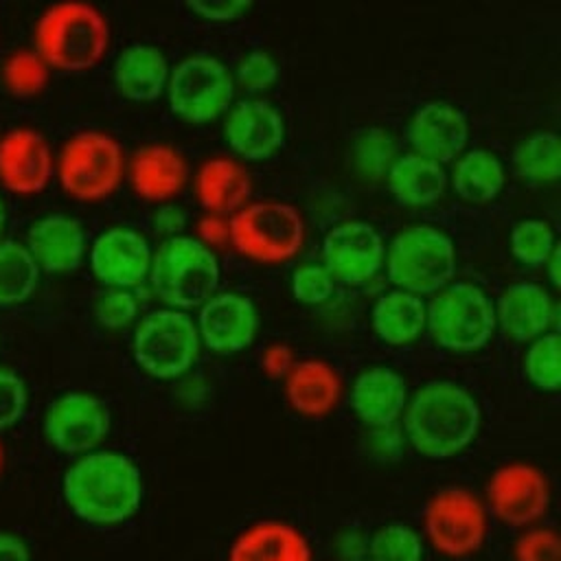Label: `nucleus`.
<instances>
[{
  "label": "nucleus",
  "mask_w": 561,
  "mask_h": 561,
  "mask_svg": "<svg viewBox=\"0 0 561 561\" xmlns=\"http://www.w3.org/2000/svg\"><path fill=\"white\" fill-rule=\"evenodd\" d=\"M142 473L118 449H92L75 456L61 478V495L70 513L90 526H118L142 504Z\"/></svg>",
  "instance_id": "1"
},
{
  "label": "nucleus",
  "mask_w": 561,
  "mask_h": 561,
  "mask_svg": "<svg viewBox=\"0 0 561 561\" xmlns=\"http://www.w3.org/2000/svg\"><path fill=\"white\" fill-rule=\"evenodd\" d=\"M482 410L476 397L451 379H432L416 388L403 408V436L425 458H451L473 443Z\"/></svg>",
  "instance_id": "2"
},
{
  "label": "nucleus",
  "mask_w": 561,
  "mask_h": 561,
  "mask_svg": "<svg viewBox=\"0 0 561 561\" xmlns=\"http://www.w3.org/2000/svg\"><path fill=\"white\" fill-rule=\"evenodd\" d=\"M110 20L96 4L61 0L37 15L33 48L50 68L81 72L103 59L110 48Z\"/></svg>",
  "instance_id": "3"
},
{
  "label": "nucleus",
  "mask_w": 561,
  "mask_h": 561,
  "mask_svg": "<svg viewBox=\"0 0 561 561\" xmlns=\"http://www.w3.org/2000/svg\"><path fill=\"white\" fill-rule=\"evenodd\" d=\"M149 278L167 307H199L217 291L219 261L204 241L188 234L164 239L151 256Z\"/></svg>",
  "instance_id": "4"
},
{
  "label": "nucleus",
  "mask_w": 561,
  "mask_h": 561,
  "mask_svg": "<svg viewBox=\"0 0 561 561\" xmlns=\"http://www.w3.org/2000/svg\"><path fill=\"white\" fill-rule=\"evenodd\" d=\"M388 278L397 289L436 294L456 272V245L434 224H410L401 228L386 248Z\"/></svg>",
  "instance_id": "5"
},
{
  "label": "nucleus",
  "mask_w": 561,
  "mask_h": 561,
  "mask_svg": "<svg viewBox=\"0 0 561 561\" xmlns=\"http://www.w3.org/2000/svg\"><path fill=\"white\" fill-rule=\"evenodd\" d=\"M61 188L81 202H96L114 193L125 175V151L116 136L103 129H79L55 156Z\"/></svg>",
  "instance_id": "6"
},
{
  "label": "nucleus",
  "mask_w": 561,
  "mask_h": 561,
  "mask_svg": "<svg viewBox=\"0 0 561 561\" xmlns=\"http://www.w3.org/2000/svg\"><path fill=\"white\" fill-rule=\"evenodd\" d=\"M425 329L454 353H473L495 333V307L489 294L469 280H449L427 302Z\"/></svg>",
  "instance_id": "7"
},
{
  "label": "nucleus",
  "mask_w": 561,
  "mask_h": 561,
  "mask_svg": "<svg viewBox=\"0 0 561 561\" xmlns=\"http://www.w3.org/2000/svg\"><path fill=\"white\" fill-rule=\"evenodd\" d=\"M305 219L300 210L280 199L243 204L228 221V239L248 259L276 263L287 261L305 243Z\"/></svg>",
  "instance_id": "8"
},
{
  "label": "nucleus",
  "mask_w": 561,
  "mask_h": 561,
  "mask_svg": "<svg viewBox=\"0 0 561 561\" xmlns=\"http://www.w3.org/2000/svg\"><path fill=\"white\" fill-rule=\"evenodd\" d=\"M423 535L443 557H471L486 541L489 511L469 486L447 484L425 502Z\"/></svg>",
  "instance_id": "9"
},
{
  "label": "nucleus",
  "mask_w": 561,
  "mask_h": 561,
  "mask_svg": "<svg viewBox=\"0 0 561 561\" xmlns=\"http://www.w3.org/2000/svg\"><path fill=\"white\" fill-rule=\"evenodd\" d=\"M199 333L193 318L173 307L145 313L131 335V355L151 377L175 379L184 375L199 355Z\"/></svg>",
  "instance_id": "10"
},
{
  "label": "nucleus",
  "mask_w": 561,
  "mask_h": 561,
  "mask_svg": "<svg viewBox=\"0 0 561 561\" xmlns=\"http://www.w3.org/2000/svg\"><path fill=\"white\" fill-rule=\"evenodd\" d=\"M164 90L178 116L206 123L228 110L234 96V77L219 57L193 53L169 70Z\"/></svg>",
  "instance_id": "11"
},
{
  "label": "nucleus",
  "mask_w": 561,
  "mask_h": 561,
  "mask_svg": "<svg viewBox=\"0 0 561 561\" xmlns=\"http://www.w3.org/2000/svg\"><path fill=\"white\" fill-rule=\"evenodd\" d=\"M48 445L68 456L99 449L110 432V410L103 399L83 390H68L55 397L42 419Z\"/></svg>",
  "instance_id": "12"
},
{
  "label": "nucleus",
  "mask_w": 561,
  "mask_h": 561,
  "mask_svg": "<svg viewBox=\"0 0 561 561\" xmlns=\"http://www.w3.org/2000/svg\"><path fill=\"white\" fill-rule=\"evenodd\" d=\"M484 506L502 524L528 528L550 508V482L530 462H506L489 476Z\"/></svg>",
  "instance_id": "13"
},
{
  "label": "nucleus",
  "mask_w": 561,
  "mask_h": 561,
  "mask_svg": "<svg viewBox=\"0 0 561 561\" xmlns=\"http://www.w3.org/2000/svg\"><path fill=\"white\" fill-rule=\"evenodd\" d=\"M386 245L379 230L364 219L331 226L322 239V265L346 285H362L383 265Z\"/></svg>",
  "instance_id": "14"
},
{
  "label": "nucleus",
  "mask_w": 561,
  "mask_h": 561,
  "mask_svg": "<svg viewBox=\"0 0 561 561\" xmlns=\"http://www.w3.org/2000/svg\"><path fill=\"white\" fill-rule=\"evenodd\" d=\"M55 175V153L48 138L31 125H13L0 134V184L15 195H33Z\"/></svg>",
  "instance_id": "15"
},
{
  "label": "nucleus",
  "mask_w": 561,
  "mask_h": 561,
  "mask_svg": "<svg viewBox=\"0 0 561 561\" xmlns=\"http://www.w3.org/2000/svg\"><path fill=\"white\" fill-rule=\"evenodd\" d=\"M199 342L219 355L248 348L259 331V311L250 296L241 291H215L199 305Z\"/></svg>",
  "instance_id": "16"
},
{
  "label": "nucleus",
  "mask_w": 561,
  "mask_h": 561,
  "mask_svg": "<svg viewBox=\"0 0 561 561\" xmlns=\"http://www.w3.org/2000/svg\"><path fill=\"white\" fill-rule=\"evenodd\" d=\"M90 267L105 287L131 289L149 274L151 245L129 226H110L90 243Z\"/></svg>",
  "instance_id": "17"
},
{
  "label": "nucleus",
  "mask_w": 561,
  "mask_h": 561,
  "mask_svg": "<svg viewBox=\"0 0 561 561\" xmlns=\"http://www.w3.org/2000/svg\"><path fill=\"white\" fill-rule=\"evenodd\" d=\"M224 136L245 160H265L285 142V118L267 99H241L226 116Z\"/></svg>",
  "instance_id": "18"
},
{
  "label": "nucleus",
  "mask_w": 561,
  "mask_h": 561,
  "mask_svg": "<svg viewBox=\"0 0 561 561\" xmlns=\"http://www.w3.org/2000/svg\"><path fill=\"white\" fill-rule=\"evenodd\" d=\"M469 138V123L460 107L449 101L421 103L408 123V140L412 151L447 162L462 153Z\"/></svg>",
  "instance_id": "19"
},
{
  "label": "nucleus",
  "mask_w": 561,
  "mask_h": 561,
  "mask_svg": "<svg viewBox=\"0 0 561 561\" xmlns=\"http://www.w3.org/2000/svg\"><path fill=\"white\" fill-rule=\"evenodd\" d=\"M24 245L39 270L72 272L85 256L88 239L83 224L77 217L55 210L31 221Z\"/></svg>",
  "instance_id": "20"
},
{
  "label": "nucleus",
  "mask_w": 561,
  "mask_h": 561,
  "mask_svg": "<svg viewBox=\"0 0 561 561\" xmlns=\"http://www.w3.org/2000/svg\"><path fill=\"white\" fill-rule=\"evenodd\" d=\"M495 307V324L515 342H533L550 331L554 322V300L548 289L533 280L506 285Z\"/></svg>",
  "instance_id": "21"
},
{
  "label": "nucleus",
  "mask_w": 561,
  "mask_h": 561,
  "mask_svg": "<svg viewBox=\"0 0 561 561\" xmlns=\"http://www.w3.org/2000/svg\"><path fill=\"white\" fill-rule=\"evenodd\" d=\"M408 397L405 377L383 364L364 368L351 386V408L366 427L397 423Z\"/></svg>",
  "instance_id": "22"
},
{
  "label": "nucleus",
  "mask_w": 561,
  "mask_h": 561,
  "mask_svg": "<svg viewBox=\"0 0 561 561\" xmlns=\"http://www.w3.org/2000/svg\"><path fill=\"white\" fill-rule=\"evenodd\" d=\"M127 178L138 197L149 202H167L184 188L188 164L182 151L173 145L147 142L131 153Z\"/></svg>",
  "instance_id": "23"
},
{
  "label": "nucleus",
  "mask_w": 561,
  "mask_h": 561,
  "mask_svg": "<svg viewBox=\"0 0 561 561\" xmlns=\"http://www.w3.org/2000/svg\"><path fill=\"white\" fill-rule=\"evenodd\" d=\"M226 561H313V550L294 524L259 519L234 537Z\"/></svg>",
  "instance_id": "24"
},
{
  "label": "nucleus",
  "mask_w": 561,
  "mask_h": 561,
  "mask_svg": "<svg viewBox=\"0 0 561 561\" xmlns=\"http://www.w3.org/2000/svg\"><path fill=\"white\" fill-rule=\"evenodd\" d=\"M342 377L337 368L318 357L294 362L285 375V399L302 416H324L340 403Z\"/></svg>",
  "instance_id": "25"
},
{
  "label": "nucleus",
  "mask_w": 561,
  "mask_h": 561,
  "mask_svg": "<svg viewBox=\"0 0 561 561\" xmlns=\"http://www.w3.org/2000/svg\"><path fill=\"white\" fill-rule=\"evenodd\" d=\"M195 197L208 213H234L239 210L250 193L252 178L250 171L230 156H213L206 158L193 180Z\"/></svg>",
  "instance_id": "26"
},
{
  "label": "nucleus",
  "mask_w": 561,
  "mask_h": 561,
  "mask_svg": "<svg viewBox=\"0 0 561 561\" xmlns=\"http://www.w3.org/2000/svg\"><path fill=\"white\" fill-rule=\"evenodd\" d=\"M169 70L162 48L147 42H134L116 55L112 79L123 96L134 101H153L164 92Z\"/></svg>",
  "instance_id": "27"
},
{
  "label": "nucleus",
  "mask_w": 561,
  "mask_h": 561,
  "mask_svg": "<svg viewBox=\"0 0 561 561\" xmlns=\"http://www.w3.org/2000/svg\"><path fill=\"white\" fill-rule=\"evenodd\" d=\"M427 302L405 289H388L379 294L370 309V324L375 335L392 346L416 342L425 331Z\"/></svg>",
  "instance_id": "28"
},
{
  "label": "nucleus",
  "mask_w": 561,
  "mask_h": 561,
  "mask_svg": "<svg viewBox=\"0 0 561 561\" xmlns=\"http://www.w3.org/2000/svg\"><path fill=\"white\" fill-rule=\"evenodd\" d=\"M386 180L394 199L408 206L432 204L445 193L447 186L443 164L416 151L394 156L386 171Z\"/></svg>",
  "instance_id": "29"
},
{
  "label": "nucleus",
  "mask_w": 561,
  "mask_h": 561,
  "mask_svg": "<svg viewBox=\"0 0 561 561\" xmlns=\"http://www.w3.org/2000/svg\"><path fill=\"white\" fill-rule=\"evenodd\" d=\"M454 191L467 202H489L504 186V164L491 149L462 151L451 171Z\"/></svg>",
  "instance_id": "30"
},
{
  "label": "nucleus",
  "mask_w": 561,
  "mask_h": 561,
  "mask_svg": "<svg viewBox=\"0 0 561 561\" xmlns=\"http://www.w3.org/2000/svg\"><path fill=\"white\" fill-rule=\"evenodd\" d=\"M39 272L24 241L0 237V307L26 302L37 289Z\"/></svg>",
  "instance_id": "31"
},
{
  "label": "nucleus",
  "mask_w": 561,
  "mask_h": 561,
  "mask_svg": "<svg viewBox=\"0 0 561 561\" xmlns=\"http://www.w3.org/2000/svg\"><path fill=\"white\" fill-rule=\"evenodd\" d=\"M513 167L522 180L535 184L554 182L561 175L559 136L550 129H537L524 136L513 149Z\"/></svg>",
  "instance_id": "32"
},
{
  "label": "nucleus",
  "mask_w": 561,
  "mask_h": 561,
  "mask_svg": "<svg viewBox=\"0 0 561 561\" xmlns=\"http://www.w3.org/2000/svg\"><path fill=\"white\" fill-rule=\"evenodd\" d=\"M50 79V66L33 46H15L0 64V81L15 96L39 94Z\"/></svg>",
  "instance_id": "33"
},
{
  "label": "nucleus",
  "mask_w": 561,
  "mask_h": 561,
  "mask_svg": "<svg viewBox=\"0 0 561 561\" xmlns=\"http://www.w3.org/2000/svg\"><path fill=\"white\" fill-rule=\"evenodd\" d=\"M366 557L370 561H423L425 541L410 524L388 522L368 537Z\"/></svg>",
  "instance_id": "34"
},
{
  "label": "nucleus",
  "mask_w": 561,
  "mask_h": 561,
  "mask_svg": "<svg viewBox=\"0 0 561 561\" xmlns=\"http://www.w3.org/2000/svg\"><path fill=\"white\" fill-rule=\"evenodd\" d=\"M397 156L394 136L383 127H368L357 134L351 147V162L364 180H379L386 175Z\"/></svg>",
  "instance_id": "35"
},
{
  "label": "nucleus",
  "mask_w": 561,
  "mask_h": 561,
  "mask_svg": "<svg viewBox=\"0 0 561 561\" xmlns=\"http://www.w3.org/2000/svg\"><path fill=\"white\" fill-rule=\"evenodd\" d=\"M526 377L546 392H557L561 386V368H559V333L554 329L528 342L524 355Z\"/></svg>",
  "instance_id": "36"
},
{
  "label": "nucleus",
  "mask_w": 561,
  "mask_h": 561,
  "mask_svg": "<svg viewBox=\"0 0 561 561\" xmlns=\"http://www.w3.org/2000/svg\"><path fill=\"white\" fill-rule=\"evenodd\" d=\"M554 245L557 241L552 226L543 219H519L511 228V250L515 259H519L526 265H543Z\"/></svg>",
  "instance_id": "37"
},
{
  "label": "nucleus",
  "mask_w": 561,
  "mask_h": 561,
  "mask_svg": "<svg viewBox=\"0 0 561 561\" xmlns=\"http://www.w3.org/2000/svg\"><path fill=\"white\" fill-rule=\"evenodd\" d=\"M138 316V300L129 289L107 287L94 300V318L105 329H125Z\"/></svg>",
  "instance_id": "38"
},
{
  "label": "nucleus",
  "mask_w": 561,
  "mask_h": 561,
  "mask_svg": "<svg viewBox=\"0 0 561 561\" xmlns=\"http://www.w3.org/2000/svg\"><path fill=\"white\" fill-rule=\"evenodd\" d=\"M333 287L335 278L322 263H302L291 272V294L305 305H322Z\"/></svg>",
  "instance_id": "39"
},
{
  "label": "nucleus",
  "mask_w": 561,
  "mask_h": 561,
  "mask_svg": "<svg viewBox=\"0 0 561 561\" xmlns=\"http://www.w3.org/2000/svg\"><path fill=\"white\" fill-rule=\"evenodd\" d=\"M513 561H561V539L554 528L528 526L513 543Z\"/></svg>",
  "instance_id": "40"
},
{
  "label": "nucleus",
  "mask_w": 561,
  "mask_h": 561,
  "mask_svg": "<svg viewBox=\"0 0 561 561\" xmlns=\"http://www.w3.org/2000/svg\"><path fill=\"white\" fill-rule=\"evenodd\" d=\"M28 408V386L13 368L0 366V432L13 427Z\"/></svg>",
  "instance_id": "41"
},
{
  "label": "nucleus",
  "mask_w": 561,
  "mask_h": 561,
  "mask_svg": "<svg viewBox=\"0 0 561 561\" xmlns=\"http://www.w3.org/2000/svg\"><path fill=\"white\" fill-rule=\"evenodd\" d=\"M278 77V64L272 57V53L263 48H254L245 53L237 64V79L241 85H245L252 92L265 90L272 85Z\"/></svg>",
  "instance_id": "42"
},
{
  "label": "nucleus",
  "mask_w": 561,
  "mask_h": 561,
  "mask_svg": "<svg viewBox=\"0 0 561 561\" xmlns=\"http://www.w3.org/2000/svg\"><path fill=\"white\" fill-rule=\"evenodd\" d=\"M186 7L206 20L226 22V20H234L241 13H245L250 9V2H245V0H191V2H186Z\"/></svg>",
  "instance_id": "43"
},
{
  "label": "nucleus",
  "mask_w": 561,
  "mask_h": 561,
  "mask_svg": "<svg viewBox=\"0 0 561 561\" xmlns=\"http://www.w3.org/2000/svg\"><path fill=\"white\" fill-rule=\"evenodd\" d=\"M294 351L289 344L283 342H272L263 348L261 353V368L267 377H285L289 368L294 366Z\"/></svg>",
  "instance_id": "44"
},
{
  "label": "nucleus",
  "mask_w": 561,
  "mask_h": 561,
  "mask_svg": "<svg viewBox=\"0 0 561 561\" xmlns=\"http://www.w3.org/2000/svg\"><path fill=\"white\" fill-rule=\"evenodd\" d=\"M370 430V449L379 458H392L399 454L401 447V434L397 432L394 423L383 427H368Z\"/></svg>",
  "instance_id": "45"
},
{
  "label": "nucleus",
  "mask_w": 561,
  "mask_h": 561,
  "mask_svg": "<svg viewBox=\"0 0 561 561\" xmlns=\"http://www.w3.org/2000/svg\"><path fill=\"white\" fill-rule=\"evenodd\" d=\"M0 561H31V548L24 537L11 530H0Z\"/></svg>",
  "instance_id": "46"
},
{
  "label": "nucleus",
  "mask_w": 561,
  "mask_h": 561,
  "mask_svg": "<svg viewBox=\"0 0 561 561\" xmlns=\"http://www.w3.org/2000/svg\"><path fill=\"white\" fill-rule=\"evenodd\" d=\"M366 543H368V539L362 537V533L346 530L337 537L335 550L344 561H362L366 557Z\"/></svg>",
  "instance_id": "47"
},
{
  "label": "nucleus",
  "mask_w": 561,
  "mask_h": 561,
  "mask_svg": "<svg viewBox=\"0 0 561 561\" xmlns=\"http://www.w3.org/2000/svg\"><path fill=\"white\" fill-rule=\"evenodd\" d=\"M197 232L202 237L199 241H204L206 245L221 243L224 239H228V221H224L221 215H217V213H206L197 221Z\"/></svg>",
  "instance_id": "48"
},
{
  "label": "nucleus",
  "mask_w": 561,
  "mask_h": 561,
  "mask_svg": "<svg viewBox=\"0 0 561 561\" xmlns=\"http://www.w3.org/2000/svg\"><path fill=\"white\" fill-rule=\"evenodd\" d=\"M156 224L162 230H180L184 224V213L180 206H164L156 215Z\"/></svg>",
  "instance_id": "49"
},
{
  "label": "nucleus",
  "mask_w": 561,
  "mask_h": 561,
  "mask_svg": "<svg viewBox=\"0 0 561 561\" xmlns=\"http://www.w3.org/2000/svg\"><path fill=\"white\" fill-rule=\"evenodd\" d=\"M559 248L554 245V250L550 252V256L546 259V263L543 265H548V278H550V283L552 285H559Z\"/></svg>",
  "instance_id": "50"
},
{
  "label": "nucleus",
  "mask_w": 561,
  "mask_h": 561,
  "mask_svg": "<svg viewBox=\"0 0 561 561\" xmlns=\"http://www.w3.org/2000/svg\"><path fill=\"white\" fill-rule=\"evenodd\" d=\"M4 221H7V208H4V199H2V195H0V234H2Z\"/></svg>",
  "instance_id": "51"
},
{
  "label": "nucleus",
  "mask_w": 561,
  "mask_h": 561,
  "mask_svg": "<svg viewBox=\"0 0 561 561\" xmlns=\"http://www.w3.org/2000/svg\"><path fill=\"white\" fill-rule=\"evenodd\" d=\"M4 462H7V451H4V445H2V440H0V473H2V469H4Z\"/></svg>",
  "instance_id": "52"
}]
</instances>
